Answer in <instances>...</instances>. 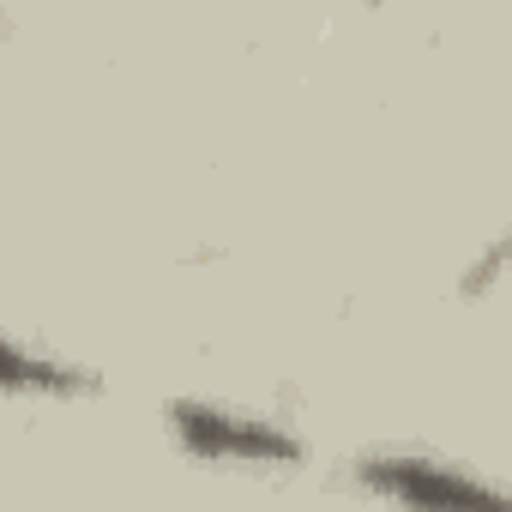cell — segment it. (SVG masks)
Wrapping results in <instances>:
<instances>
[{
  "label": "cell",
  "mask_w": 512,
  "mask_h": 512,
  "mask_svg": "<svg viewBox=\"0 0 512 512\" xmlns=\"http://www.w3.org/2000/svg\"><path fill=\"white\" fill-rule=\"evenodd\" d=\"M350 488L404 506H512V488L428 446H374L350 458Z\"/></svg>",
  "instance_id": "obj_2"
},
{
  "label": "cell",
  "mask_w": 512,
  "mask_h": 512,
  "mask_svg": "<svg viewBox=\"0 0 512 512\" xmlns=\"http://www.w3.org/2000/svg\"><path fill=\"white\" fill-rule=\"evenodd\" d=\"M163 428H169L181 458L217 464V470H302L314 458L308 434L290 428L284 416L253 410V404H229V398H205V392L169 398Z\"/></svg>",
  "instance_id": "obj_1"
},
{
  "label": "cell",
  "mask_w": 512,
  "mask_h": 512,
  "mask_svg": "<svg viewBox=\"0 0 512 512\" xmlns=\"http://www.w3.org/2000/svg\"><path fill=\"white\" fill-rule=\"evenodd\" d=\"M0 386H7L13 404H85V398H103L97 368H85L79 356H67L55 344H37L25 332H13L7 350H0Z\"/></svg>",
  "instance_id": "obj_3"
}]
</instances>
